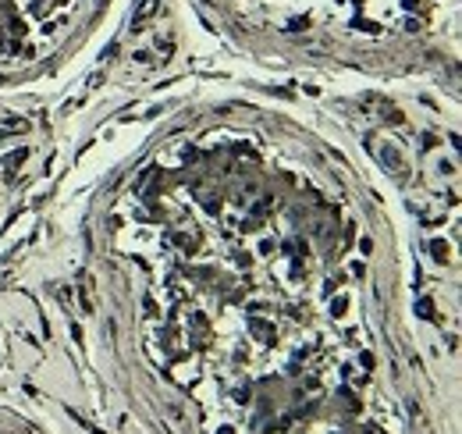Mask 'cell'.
<instances>
[{
  "instance_id": "6da1fadb",
  "label": "cell",
  "mask_w": 462,
  "mask_h": 434,
  "mask_svg": "<svg viewBox=\"0 0 462 434\" xmlns=\"http://www.w3.org/2000/svg\"><path fill=\"white\" fill-rule=\"evenodd\" d=\"M380 157H384V164H391L395 171H402V168H405V164H402V157H398L391 146H388V150H380Z\"/></svg>"
},
{
  "instance_id": "7a4b0ae2",
  "label": "cell",
  "mask_w": 462,
  "mask_h": 434,
  "mask_svg": "<svg viewBox=\"0 0 462 434\" xmlns=\"http://www.w3.org/2000/svg\"><path fill=\"white\" fill-rule=\"evenodd\" d=\"M157 4H160V0H142V8L135 11V22H142V18H149L153 11H157Z\"/></svg>"
},
{
  "instance_id": "3957f363",
  "label": "cell",
  "mask_w": 462,
  "mask_h": 434,
  "mask_svg": "<svg viewBox=\"0 0 462 434\" xmlns=\"http://www.w3.org/2000/svg\"><path fill=\"white\" fill-rule=\"evenodd\" d=\"M430 310H434V306H430V299H423V303H419V317H434Z\"/></svg>"
}]
</instances>
